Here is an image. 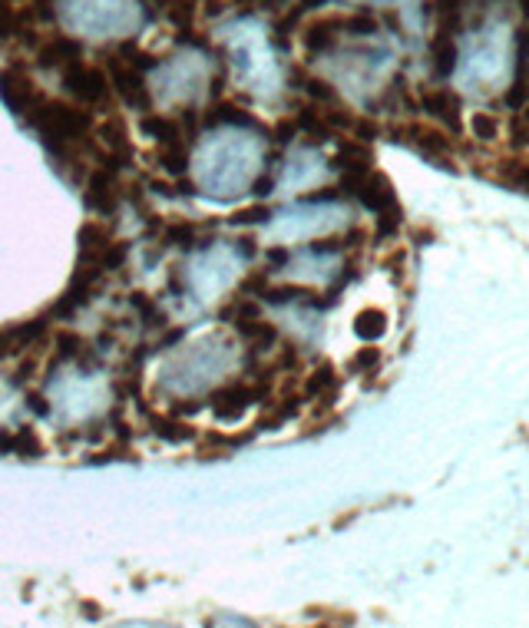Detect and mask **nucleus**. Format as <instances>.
Instances as JSON below:
<instances>
[{
    "instance_id": "f257e3e1",
    "label": "nucleus",
    "mask_w": 529,
    "mask_h": 628,
    "mask_svg": "<svg viewBox=\"0 0 529 628\" xmlns=\"http://www.w3.org/2000/svg\"><path fill=\"white\" fill-rule=\"evenodd\" d=\"M192 182L202 196L235 202L255 192L265 176V136L252 123H212L189 156Z\"/></svg>"
},
{
    "instance_id": "f03ea898",
    "label": "nucleus",
    "mask_w": 529,
    "mask_h": 628,
    "mask_svg": "<svg viewBox=\"0 0 529 628\" xmlns=\"http://www.w3.org/2000/svg\"><path fill=\"white\" fill-rule=\"evenodd\" d=\"M239 364L242 341L222 328H209L163 354L156 367V381L159 391L176 400L179 410H196L199 400L205 404Z\"/></svg>"
},
{
    "instance_id": "7ed1b4c3",
    "label": "nucleus",
    "mask_w": 529,
    "mask_h": 628,
    "mask_svg": "<svg viewBox=\"0 0 529 628\" xmlns=\"http://www.w3.org/2000/svg\"><path fill=\"white\" fill-rule=\"evenodd\" d=\"M222 47L235 86L258 100H272L282 86V63L272 34L255 17H239L222 27Z\"/></svg>"
},
{
    "instance_id": "20e7f679",
    "label": "nucleus",
    "mask_w": 529,
    "mask_h": 628,
    "mask_svg": "<svg viewBox=\"0 0 529 628\" xmlns=\"http://www.w3.org/2000/svg\"><path fill=\"white\" fill-rule=\"evenodd\" d=\"M215 77V60L202 47H179L166 60H156L149 70V103L159 110H192L205 100Z\"/></svg>"
},
{
    "instance_id": "39448f33",
    "label": "nucleus",
    "mask_w": 529,
    "mask_h": 628,
    "mask_svg": "<svg viewBox=\"0 0 529 628\" xmlns=\"http://www.w3.org/2000/svg\"><path fill=\"white\" fill-rule=\"evenodd\" d=\"M53 14L70 37L126 40L143 27V0H53Z\"/></svg>"
},
{
    "instance_id": "423d86ee",
    "label": "nucleus",
    "mask_w": 529,
    "mask_h": 628,
    "mask_svg": "<svg viewBox=\"0 0 529 628\" xmlns=\"http://www.w3.org/2000/svg\"><path fill=\"white\" fill-rule=\"evenodd\" d=\"M248 248L212 242L205 248H196L186 262L179 265V285L182 291L196 301V305H212L215 298H222L242 275Z\"/></svg>"
},
{
    "instance_id": "0eeeda50",
    "label": "nucleus",
    "mask_w": 529,
    "mask_h": 628,
    "mask_svg": "<svg viewBox=\"0 0 529 628\" xmlns=\"http://www.w3.org/2000/svg\"><path fill=\"white\" fill-rule=\"evenodd\" d=\"M47 414H53L60 424H83V420L103 417L110 407V381L103 374L80 371L77 364L70 371H60L47 384Z\"/></svg>"
},
{
    "instance_id": "6e6552de",
    "label": "nucleus",
    "mask_w": 529,
    "mask_h": 628,
    "mask_svg": "<svg viewBox=\"0 0 529 628\" xmlns=\"http://www.w3.org/2000/svg\"><path fill=\"white\" fill-rule=\"evenodd\" d=\"M27 123H34L40 133L43 146L50 149L53 156L73 153L77 146H83L93 133V116L80 110V106L70 103H53V100H40V106L30 113Z\"/></svg>"
},
{
    "instance_id": "1a4fd4ad",
    "label": "nucleus",
    "mask_w": 529,
    "mask_h": 628,
    "mask_svg": "<svg viewBox=\"0 0 529 628\" xmlns=\"http://www.w3.org/2000/svg\"><path fill=\"white\" fill-rule=\"evenodd\" d=\"M391 133H394L391 139L414 146L420 156L434 159L437 166L457 169V166H453V146H457V136H450L444 126L424 123V119H407V123H397Z\"/></svg>"
},
{
    "instance_id": "9d476101",
    "label": "nucleus",
    "mask_w": 529,
    "mask_h": 628,
    "mask_svg": "<svg viewBox=\"0 0 529 628\" xmlns=\"http://www.w3.org/2000/svg\"><path fill=\"white\" fill-rule=\"evenodd\" d=\"M153 57H146L143 50H116L113 60H110V73L116 80V90H120V96L129 103V106H149V86H146V77L149 70H153Z\"/></svg>"
},
{
    "instance_id": "9b49d317",
    "label": "nucleus",
    "mask_w": 529,
    "mask_h": 628,
    "mask_svg": "<svg viewBox=\"0 0 529 628\" xmlns=\"http://www.w3.org/2000/svg\"><path fill=\"white\" fill-rule=\"evenodd\" d=\"M60 80H63V90H67L73 100L83 103V106L106 103V96H110V83H106V73L100 67H93V63L80 60V57L63 67Z\"/></svg>"
},
{
    "instance_id": "f8f14e48",
    "label": "nucleus",
    "mask_w": 529,
    "mask_h": 628,
    "mask_svg": "<svg viewBox=\"0 0 529 628\" xmlns=\"http://www.w3.org/2000/svg\"><path fill=\"white\" fill-rule=\"evenodd\" d=\"M0 96H4V103L10 106V113L20 116V119H30V113H34L40 106V100H43L37 83L17 67H7L4 73H0Z\"/></svg>"
},
{
    "instance_id": "ddd939ff",
    "label": "nucleus",
    "mask_w": 529,
    "mask_h": 628,
    "mask_svg": "<svg viewBox=\"0 0 529 628\" xmlns=\"http://www.w3.org/2000/svg\"><path fill=\"white\" fill-rule=\"evenodd\" d=\"M420 106H424V113L434 116L447 133H453V136L463 133V100H460V93L450 90V86H430V90H420Z\"/></svg>"
},
{
    "instance_id": "4468645a",
    "label": "nucleus",
    "mask_w": 529,
    "mask_h": 628,
    "mask_svg": "<svg viewBox=\"0 0 529 628\" xmlns=\"http://www.w3.org/2000/svg\"><path fill=\"white\" fill-rule=\"evenodd\" d=\"M123 202V182L116 176V166H100L90 172V182H86V205L96 212H113L116 205Z\"/></svg>"
},
{
    "instance_id": "2eb2a0df",
    "label": "nucleus",
    "mask_w": 529,
    "mask_h": 628,
    "mask_svg": "<svg viewBox=\"0 0 529 628\" xmlns=\"http://www.w3.org/2000/svg\"><path fill=\"white\" fill-rule=\"evenodd\" d=\"M338 391H341V374L331 361H321L315 371L305 374V384H301V397L318 400L321 407H331Z\"/></svg>"
},
{
    "instance_id": "dca6fc26",
    "label": "nucleus",
    "mask_w": 529,
    "mask_h": 628,
    "mask_svg": "<svg viewBox=\"0 0 529 628\" xmlns=\"http://www.w3.org/2000/svg\"><path fill=\"white\" fill-rule=\"evenodd\" d=\"M96 146L103 149V156L113 162V166H120L123 159H129V136H126V123L123 116H110L106 123L96 126Z\"/></svg>"
},
{
    "instance_id": "f3484780",
    "label": "nucleus",
    "mask_w": 529,
    "mask_h": 628,
    "mask_svg": "<svg viewBox=\"0 0 529 628\" xmlns=\"http://www.w3.org/2000/svg\"><path fill=\"white\" fill-rule=\"evenodd\" d=\"M496 182H503V186H513L520 192H529V156H506V159H496V169L490 172Z\"/></svg>"
},
{
    "instance_id": "a211bd4d",
    "label": "nucleus",
    "mask_w": 529,
    "mask_h": 628,
    "mask_svg": "<svg viewBox=\"0 0 529 628\" xmlns=\"http://www.w3.org/2000/svg\"><path fill=\"white\" fill-rule=\"evenodd\" d=\"M354 334L361 341H381L387 334V311L384 308H361L358 318H354Z\"/></svg>"
},
{
    "instance_id": "6ab92c4d",
    "label": "nucleus",
    "mask_w": 529,
    "mask_h": 628,
    "mask_svg": "<svg viewBox=\"0 0 529 628\" xmlns=\"http://www.w3.org/2000/svg\"><path fill=\"white\" fill-rule=\"evenodd\" d=\"M470 133L480 139V143H496L503 133V119L490 113V110H477L470 116Z\"/></svg>"
},
{
    "instance_id": "aec40b11",
    "label": "nucleus",
    "mask_w": 529,
    "mask_h": 628,
    "mask_svg": "<svg viewBox=\"0 0 529 628\" xmlns=\"http://www.w3.org/2000/svg\"><path fill=\"white\" fill-rule=\"evenodd\" d=\"M506 143H510L513 153L529 149V113L510 110V116H506Z\"/></svg>"
},
{
    "instance_id": "412c9836",
    "label": "nucleus",
    "mask_w": 529,
    "mask_h": 628,
    "mask_svg": "<svg viewBox=\"0 0 529 628\" xmlns=\"http://www.w3.org/2000/svg\"><path fill=\"white\" fill-rule=\"evenodd\" d=\"M381 361H384L381 348H361L348 357V374H377Z\"/></svg>"
},
{
    "instance_id": "4be33fe9",
    "label": "nucleus",
    "mask_w": 529,
    "mask_h": 628,
    "mask_svg": "<svg viewBox=\"0 0 529 628\" xmlns=\"http://www.w3.org/2000/svg\"><path fill=\"white\" fill-rule=\"evenodd\" d=\"M153 433H156V437L169 440V443H182V440L192 437V430L182 424V420H176V417H153Z\"/></svg>"
},
{
    "instance_id": "5701e85b",
    "label": "nucleus",
    "mask_w": 529,
    "mask_h": 628,
    "mask_svg": "<svg viewBox=\"0 0 529 628\" xmlns=\"http://www.w3.org/2000/svg\"><path fill=\"white\" fill-rule=\"evenodd\" d=\"M354 4H361V0H354ZM364 4H367V0H364ZM374 4H381V0H374Z\"/></svg>"
}]
</instances>
